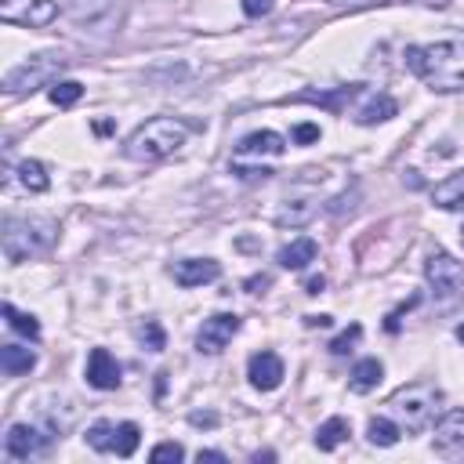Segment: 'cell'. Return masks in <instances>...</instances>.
Wrapping results in <instances>:
<instances>
[{"mask_svg": "<svg viewBox=\"0 0 464 464\" xmlns=\"http://www.w3.org/2000/svg\"><path fill=\"white\" fill-rule=\"evenodd\" d=\"M406 65L417 72L431 91H460L464 87V33L435 40V44H410Z\"/></svg>", "mask_w": 464, "mask_h": 464, "instance_id": "1", "label": "cell"}, {"mask_svg": "<svg viewBox=\"0 0 464 464\" xmlns=\"http://www.w3.org/2000/svg\"><path fill=\"white\" fill-rule=\"evenodd\" d=\"M188 138V123L174 120V116H152L141 127H134V134L123 141V156L134 163H160L167 156H174Z\"/></svg>", "mask_w": 464, "mask_h": 464, "instance_id": "2", "label": "cell"}, {"mask_svg": "<svg viewBox=\"0 0 464 464\" xmlns=\"http://www.w3.org/2000/svg\"><path fill=\"white\" fill-rule=\"evenodd\" d=\"M54 239H58V225L47 218H7L4 221V254L11 265H22L51 250Z\"/></svg>", "mask_w": 464, "mask_h": 464, "instance_id": "3", "label": "cell"}, {"mask_svg": "<svg viewBox=\"0 0 464 464\" xmlns=\"http://www.w3.org/2000/svg\"><path fill=\"white\" fill-rule=\"evenodd\" d=\"M439 402H442V392H439L435 384L413 381V384L399 388V392L388 399V417H392L399 428H406V431H420V428L431 424Z\"/></svg>", "mask_w": 464, "mask_h": 464, "instance_id": "4", "label": "cell"}, {"mask_svg": "<svg viewBox=\"0 0 464 464\" xmlns=\"http://www.w3.org/2000/svg\"><path fill=\"white\" fill-rule=\"evenodd\" d=\"M65 65H69L65 54H58V51H40V54H33L29 62H22L18 69H11V72L4 76V87H7V94H33V91L47 87Z\"/></svg>", "mask_w": 464, "mask_h": 464, "instance_id": "5", "label": "cell"}, {"mask_svg": "<svg viewBox=\"0 0 464 464\" xmlns=\"http://www.w3.org/2000/svg\"><path fill=\"white\" fill-rule=\"evenodd\" d=\"M424 279L435 297H457L464 294V265L450 257L446 250H431L424 261Z\"/></svg>", "mask_w": 464, "mask_h": 464, "instance_id": "6", "label": "cell"}, {"mask_svg": "<svg viewBox=\"0 0 464 464\" xmlns=\"http://www.w3.org/2000/svg\"><path fill=\"white\" fill-rule=\"evenodd\" d=\"M0 18L11 25H29V29H44L58 18V4L54 0H4L0 4Z\"/></svg>", "mask_w": 464, "mask_h": 464, "instance_id": "7", "label": "cell"}, {"mask_svg": "<svg viewBox=\"0 0 464 464\" xmlns=\"http://www.w3.org/2000/svg\"><path fill=\"white\" fill-rule=\"evenodd\" d=\"M239 334V315L236 312H218L210 319H203L199 334H196V352L199 355H218L225 352V344Z\"/></svg>", "mask_w": 464, "mask_h": 464, "instance_id": "8", "label": "cell"}, {"mask_svg": "<svg viewBox=\"0 0 464 464\" xmlns=\"http://www.w3.org/2000/svg\"><path fill=\"white\" fill-rule=\"evenodd\" d=\"M51 439H54V435H47V431L36 428V424H11L7 435H4V453H7L11 460H29V457L47 453Z\"/></svg>", "mask_w": 464, "mask_h": 464, "instance_id": "9", "label": "cell"}, {"mask_svg": "<svg viewBox=\"0 0 464 464\" xmlns=\"http://www.w3.org/2000/svg\"><path fill=\"white\" fill-rule=\"evenodd\" d=\"M123 370H120V362L112 359V352L109 348H91V355H87V384L91 388H98V392H112V388H120V377Z\"/></svg>", "mask_w": 464, "mask_h": 464, "instance_id": "10", "label": "cell"}, {"mask_svg": "<svg viewBox=\"0 0 464 464\" xmlns=\"http://www.w3.org/2000/svg\"><path fill=\"white\" fill-rule=\"evenodd\" d=\"M246 377H250V384L257 392H276L283 384L286 370H283V359L276 352H254L250 355V366H246Z\"/></svg>", "mask_w": 464, "mask_h": 464, "instance_id": "11", "label": "cell"}, {"mask_svg": "<svg viewBox=\"0 0 464 464\" xmlns=\"http://www.w3.org/2000/svg\"><path fill=\"white\" fill-rule=\"evenodd\" d=\"M170 276L178 286H203L221 276V265L214 257H181L170 265Z\"/></svg>", "mask_w": 464, "mask_h": 464, "instance_id": "12", "label": "cell"}, {"mask_svg": "<svg viewBox=\"0 0 464 464\" xmlns=\"http://www.w3.org/2000/svg\"><path fill=\"white\" fill-rule=\"evenodd\" d=\"M435 450L446 457L464 453V410H446L435 424Z\"/></svg>", "mask_w": 464, "mask_h": 464, "instance_id": "13", "label": "cell"}, {"mask_svg": "<svg viewBox=\"0 0 464 464\" xmlns=\"http://www.w3.org/2000/svg\"><path fill=\"white\" fill-rule=\"evenodd\" d=\"M286 138L276 130H254L246 138H239L236 145V160H261V156H283Z\"/></svg>", "mask_w": 464, "mask_h": 464, "instance_id": "14", "label": "cell"}, {"mask_svg": "<svg viewBox=\"0 0 464 464\" xmlns=\"http://www.w3.org/2000/svg\"><path fill=\"white\" fill-rule=\"evenodd\" d=\"M315 254H319V243H315L312 236H297V239H290V243L279 250V265L290 268V272H301L308 261H315Z\"/></svg>", "mask_w": 464, "mask_h": 464, "instance_id": "15", "label": "cell"}, {"mask_svg": "<svg viewBox=\"0 0 464 464\" xmlns=\"http://www.w3.org/2000/svg\"><path fill=\"white\" fill-rule=\"evenodd\" d=\"M431 203L442 207V210H464V170H457L446 181H439L431 188Z\"/></svg>", "mask_w": 464, "mask_h": 464, "instance_id": "16", "label": "cell"}, {"mask_svg": "<svg viewBox=\"0 0 464 464\" xmlns=\"http://www.w3.org/2000/svg\"><path fill=\"white\" fill-rule=\"evenodd\" d=\"M36 366V352L25 348V344H0V370L7 377H18V373H29Z\"/></svg>", "mask_w": 464, "mask_h": 464, "instance_id": "17", "label": "cell"}, {"mask_svg": "<svg viewBox=\"0 0 464 464\" xmlns=\"http://www.w3.org/2000/svg\"><path fill=\"white\" fill-rule=\"evenodd\" d=\"M381 377H384V366H381L377 359H359V362L352 366L348 388H352L355 395H366V392H373V388L381 384Z\"/></svg>", "mask_w": 464, "mask_h": 464, "instance_id": "18", "label": "cell"}, {"mask_svg": "<svg viewBox=\"0 0 464 464\" xmlns=\"http://www.w3.org/2000/svg\"><path fill=\"white\" fill-rule=\"evenodd\" d=\"M399 112V105H395V98H388V94H377V98H370L359 112H355V123H362V127H373V123H384V120H392Z\"/></svg>", "mask_w": 464, "mask_h": 464, "instance_id": "19", "label": "cell"}, {"mask_svg": "<svg viewBox=\"0 0 464 464\" xmlns=\"http://www.w3.org/2000/svg\"><path fill=\"white\" fill-rule=\"evenodd\" d=\"M348 435H352V424L344 420V417H330V420H323L319 428H315V446L319 450H337L341 442H348Z\"/></svg>", "mask_w": 464, "mask_h": 464, "instance_id": "20", "label": "cell"}, {"mask_svg": "<svg viewBox=\"0 0 464 464\" xmlns=\"http://www.w3.org/2000/svg\"><path fill=\"white\" fill-rule=\"evenodd\" d=\"M112 7V0H65V14L83 25V22H98L105 11Z\"/></svg>", "mask_w": 464, "mask_h": 464, "instance_id": "21", "label": "cell"}, {"mask_svg": "<svg viewBox=\"0 0 464 464\" xmlns=\"http://www.w3.org/2000/svg\"><path fill=\"white\" fill-rule=\"evenodd\" d=\"M359 91H362V83H348V87H337L334 94H315V91H304V94H297V98H301V102H319V105H326L330 112H341V105H344V102H352Z\"/></svg>", "mask_w": 464, "mask_h": 464, "instance_id": "22", "label": "cell"}, {"mask_svg": "<svg viewBox=\"0 0 464 464\" xmlns=\"http://www.w3.org/2000/svg\"><path fill=\"white\" fill-rule=\"evenodd\" d=\"M18 181L29 192H47V185H51V178H47V170H44L40 160H22L18 163Z\"/></svg>", "mask_w": 464, "mask_h": 464, "instance_id": "23", "label": "cell"}, {"mask_svg": "<svg viewBox=\"0 0 464 464\" xmlns=\"http://www.w3.org/2000/svg\"><path fill=\"white\" fill-rule=\"evenodd\" d=\"M399 435H402V428H399L392 417H373V420L366 424V439H370L373 446H395Z\"/></svg>", "mask_w": 464, "mask_h": 464, "instance_id": "24", "label": "cell"}, {"mask_svg": "<svg viewBox=\"0 0 464 464\" xmlns=\"http://www.w3.org/2000/svg\"><path fill=\"white\" fill-rule=\"evenodd\" d=\"M0 312H4L7 326H11V330H18L22 337H29V341H36V337H40V323H36L29 312H18V308H14V304H7V301H4V308H0Z\"/></svg>", "mask_w": 464, "mask_h": 464, "instance_id": "25", "label": "cell"}, {"mask_svg": "<svg viewBox=\"0 0 464 464\" xmlns=\"http://www.w3.org/2000/svg\"><path fill=\"white\" fill-rule=\"evenodd\" d=\"M87 446L98 450V453H112V446H116V424L112 420H94L87 428Z\"/></svg>", "mask_w": 464, "mask_h": 464, "instance_id": "26", "label": "cell"}, {"mask_svg": "<svg viewBox=\"0 0 464 464\" xmlns=\"http://www.w3.org/2000/svg\"><path fill=\"white\" fill-rule=\"evenodd\" d=\"M47 94H51V102L58 109H69V105H76L83 98V83H76V80H54Z\"/></svg>", "mask_w": 464, "mask_h": 464, "instance_id": "27", "label": "cell"}, {"mask_svg": "<svg viewBox=\"0 0 464 464\" xmlns=\"http://www.w3.org/2000/svg\"><path fill=\"white\" fill-rule=\"evenodd\" d=\"M138 442H141V428H138L134 420L116 424V446H112L116 457H130V453L138 450Z\"/></svg>", "mask_w": 464, "mask_h": 464, "instance_id": "28", "label": "cell"}, {"mask_svg": "<svg viewBox=\"0 0 464 464\" xmlns=\"http://www.w3.org/2000/svg\"><path fill=\"white\" fill-rule=\"evenodd\" d=\"M138 341H141L149 352H163V348H167V334H163L160 319H145V323L138 326Z\"/></svg>", "mask_w": 464, "mask_h": 464, "instance_id": "29", "label": "cell"}, {"mask_svg": "<svg viewBox=\"0 0 464 464\" xmlns=\"http://www.w3.org/2000/svg\"><path fill=\"white\" fill-rule=\"evenodd\" d=\"M315 214V207L308 203V199H294V203H286L279 214H276V221L279 225H301V221H308Z\"/></svg>", "mask_w": 464, "mask_h": 464, "instance_id": "30", "label": "cell"}, {"mask_svg": "<svg viewBox=\"0 0 464 464\" xmlns=\"http://www.w3.org/2000/svg\"><path fill=\"white\" fill-rule=\"evenodd\" d=\"M359 337H362V326H359V323H352L348 330H341V334L330 341V352H334V355H348V352L359 344Z\"/></svg>", "mask_w": 464, "mask_h": 464, "instance_id": "31", "label": "cell"}, {"mask_svg": "<svg viewBox=\"0 0 464 464\" xmlns=\"http://www.w3.org/2000/svg\"><path fill=\"white\" fill-rule=\"evenodd\" d=\"M185 457V446L181 442H160L152 453H149V460L152 464H163V460H181Z\"/></svg>", "mask_w": 464, "mask_h": 464, "instance_id": "32", "label": "cell"}, {"mask_svg": "<svg viewBox=\"0 0 464 464\" xmlns=\"http://www.w3.org/2000/svg\"><path fill=\"white\" fill-rule=\"evenodd\" d=\"M294 141H297V145L319 141V123H297V127H294Z\"/></svg>", "mask_w": 464, "mask_h": 464, "instance_id": "33", "label": "cell"}, {"mask_svg": "<svg viewBox=\"0 0 464 464\" xmlns=\"http://www.w3.org/2000/svg\"><path fill=\"white\" fill-rule=\"evenodd\" d=\"M276 0H243V14L246 18H261V14H272Z\"/></svg>", "mask_w": 464, "mask_h": 464, "instance_id": "34", "label": "cell"}, {"mask_svg": "<svg viewBox=\"0 0 464 464\" xmlns=\"http://www.w3.org/2000/svg\"><path fill=\"white\" fill-rule=\"evenodd\" d=\"M417 301H420V297H417V294H413V297H410V301H406V304H399V308H395V312H388V319H384V330H388V334H395V330H399V315H402V312H406V308H413V304H417Z\"/></svg>", "mask_w": 464, "mask_h": 464, "instance_id": "35", "label": "cell"}, {"mask_svg": "<svg viewBox=\"0 0 464 464\" xmlns=\"http://www.w3.org/2000/svg\"><path fill=\"white\" fill-rule=\"evenodd\" d=\"M188 424H196V428H214L218 424V413H203V410H196V413H188Z\"/></svg>", "mask_w": 464, "mask_h": 464, "instance_id": "36", "label": "cell"}, {"mask_svg": "<svg viewBox=\"0 0 464 464\" xmlns=\"http://www.w3.org/2000/svg\"><path fill=\"white\" fill-rule=\"evenodd\" d=\"M268 283H272V279H268V276H250V279H246V283H243V286H246V290H250V294H261V290H265V286H268Z\"/></svg>", "mask_w": 464, "mask_h": 464, "instance_id": "37", "label": "cell"}, {"mask_svg": "<svg viewBox=\"0 0 464 464\" xmlns=\"http://www.w3.org/2000/svg\"><path fill=\"white\" fill-rule=\"evenodd\" d=\"M196 460H199V464H203V460H214V464H225L228 457H225L221 450H199V453H196Z\"/></svg>", "mask_w": 464, "mask_h": 464, "instance_id": "38", "label": "cell"}, {"mask_svg": "<svg viewBox=\"0 0 464 464\" xmlns=\"http://www.w3.org/2000/svg\"><path fill=\"white\" fill-rule=\"evenodd\" d=\"M337 4L348 11H359V7H373V4H388V0H337Z\"/></svg>", "mask_w": 464, "mask_h": 464, "instance_id": "39", "label": "cell"}, {"mask_svg": "<svg viewBox=\"0 0 464 464\" xmlns=\"http://www.w3.org/2000/svg\"><path fill=\"white\" fill-rule=\"evenodd\" d=\"M323 286H326V279H323V276H312V279L304 283V294H323Z\"/></svg>", "mask_w": 464, "mask_h": 464, "instance_id": "40", "label": "cell"}, {"mask_svg": "<svg viewBox=\"0 0 464 464\" xmlns=\"http://www.w3.org/2000/svg\"><path fill=\"white\" fill-rule=\"evenodd\" d=\"M304 326H330V315H304Z\"/></svg>", "mask_w": 464, "mask_h": 464, "instance_id": "41", "label": "cell"}, {"mask_svg": "<svg viewBox=\"0 0 464 464\" xmlns=\"http://www.w3.org/2000/svg\"><path fill=\"white\" fill-rule=\"evenodd\" d=\"M457 341H460V344H464V323H460V326H457Z\"/></svg>", "mask_w": 464, "mask_h": 464, "instance_id": "42", "label": "cell"}, {"mask_svg": "<svg viewBox=\"0 0 464 464\" xmlns=\"http://www.w3.org/2000/svg\"><path fill=\"white\" fill-rule=\"evenodd\" d=\"M460 243H464V228H460Z\"/></svg>", "mask_w": 464, "mask_h": 464, "instance_id": "43", "label": "cell"}]
</instances>
